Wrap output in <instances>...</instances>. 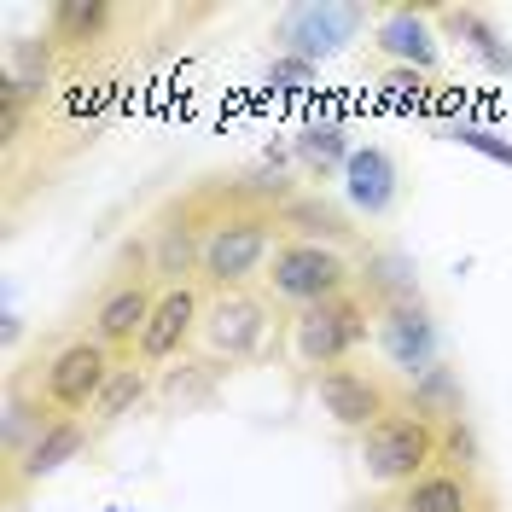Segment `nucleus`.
I'll use <instances>...</instances> for the list:
<instances>
[{
    "instance_id": "f03ea898",
    "label": "nucleus",
    "mask_w": 512,
    "mask_h": 512,
    "mask_svg": "<svg viewBox=\"0 0 512 512\" xmlns=\"http://www.w3.org/2000/svg\"><path fill=\"white\" fill-rule=\"evenodd\" d=\"M355 443H361V478L373 483V489L402 495L408 483L425 478V472L443 460V425L414 414L408 402H396V408H390L373 431H361Z\"/></svg>"
},
{
    "instance_id": "a211bd4d",
    "label": "nucleus",
    "mask_w": 512,
    "mask_h": 512,
    "mask_svg": "<svg viewBox=\"0 0 512 512\" xmlns=\"http://www.w3.org/2000/svg\"><path fill=\"white\" fill-rule=\"evenodd\" d=\"M280 216V233L286 239H309V245H350L355 239V222L332 204V198H320V192H291L286 204L274 210Z\"/></svg>"
},
{
    "instance_id": "20e7f679",
    "label": "nucleus",
    "mask_w": 512,
    "mask_h": 512,
    "mask_svg": "<svg viewBox=\"0 0 512 512\" xmlns=\"http://www.w3.org/2000/svg\"><path fill=\"white\" fill-rule=\"evenodd\" d=\"M361 286L350 251L338 245H309V239H280V251L268 256V274H262V291L274 303H291L309 309V303H326V297H344V291Z\"/></svg>"
},
{
    "instance_id": "4468645a",
    "label": "nucleus",
    "mask_w": 512,
    "mask_h": 512,
    "mask_svg": "<svg viewBox=\"0 0 512 512\" xmlns=\"http://www.w3.org/2000/svg\"><path fill=\"white\" fill-rule=\"evenodd\" d=\"M344 198H350L355 216L384 222L402 204V169H396V158L384 146H355L350 163H344Z\"/></svg>"
},
{
    "instance_id": "1a4fd4ad",
    "label": "nucleus",
    "mask_w": 512,
    "mask_h": 512,
    "mask_svg": "<svg viewBox=\"0 0 512 512\" xmlns=\"http://www.w3.org/2000/svg\"><path fill=\"white\" fill-rule=\"evenodd\" d=\"M315 402L338 431H355V437H361V431H373L402 396H396L379 373H367V367L350 361V367H326V373H315Z\"/></svg>"
},
{
    "instance_id": "ddd939ff",
    "label": "nucleus",
    "mask_w": 512,
    "mask_h": 512,
    "mask_svg": "<svg viewBox=\"0 0 512 512\" xmlns=\"http://www.w3.org/2000/svg\"><path fill=\"white\" fill-rule=\"evenodd\" d=\"M396 512H495V495L489 483L478 478V466L466 460H437L425 478H414L396 501Z\"/></svg>"
},
{
    "instance_id": "f8f14e48",
    "label": "nucleus",
    "mask_w": 512,
    "mask_h": 512,
    "mask_svg": "<svg viewBox=\"0 0 512 512\" xmlns=\"http://www.w3.org/2000/svg\"><path fill=\"white\" fill-rule=\"evenodd\" d=\"M373 53L402 70H425V76H443V30H437V12L431 6H384L379 24H373Z\"/></svg>"
},
{
    "instance_id": "2eb2a0df",
    "label": "nucleus",
    "mask_w": 512,
    "mask_h": 512,
    "mask_svg": "<svg viewBox=\"0 0 512 512\" xmlns=\"http://www.w3.org/2000/svg\"><path fill=\"white\" fill-rule=\"evenodd\" d=\"M88 437H94V425H88V419L59 414L53 425H47V431H41V437H35L30 454H24V460H18V466L6 472V495L18 501V495H24L30 483H47L53 472H64V466H70V460H76V454L88 448Z\"/></svg>"
},
{
    "instance_id": "6ab92c4d",
    "label": "nucleus",
    "mask_w": 512,
    "mask_h": 512,
    "mask_svg": "<svg viewBox=\"0 0 512 512\" xmlns=\"http://www.w3.org/2000/svg\"><path fill=\"white\" fill-rule=\"evenodd\" d=\"M111 24H117L111 0H59L47 12V41L59 53H88L99 41H111Z\"/></svg>"
},
{
    "instance_id": "aec40b11",
    "label": "nucleus",
    "mask_w": 512,
    "mask_h": 512,
    "mask_svg": "<svg viewBox=\"0 0 512 512\" xmlns=\"http://www.w3.org/2000/svg\"><path fill=\"white\" fill-rule=\"evenodd\" d=\"M291 146H297V163H303L309 175H320V181H326V175H344V163H350V152H355L338 117H309V123L297 128Z\"/></svg>"
},
{
    "instance_id": "39448f33",
    "label": "nucleus",
    "mask_w": 512,
    "mask_h": 512,
    "mask_svg": "<svg viewBox=\"0 0 512 512\" xmlns=\"http://www.w3.org/2000/svg\"><path fill=\"white\" fill-rule=\"evenodd\" d=\"M367 24H379V12L367 0H297L274 18V53L320 64L332 53H344Z\"/></svg>"
},
{
    "instance_id": "423d86ee",
    "label": "nucleus",
    "mask_w": 512,
    "mask_h": 512,
    "mask_svg": "<svg viewBox=\"0 0 512 512\" xmlns=\"http://www.w3.org/2000/svg\"><path fill=\"white\" fill-rule=\"evenodd\" d=\"M268 332H274V297L268 291H251V286L210 291L204 326H198V350L216 367H239V361H256L268 350Z\"/></svg>"
},
{
    "instance_id": "6e6552de",
    "label": "nucleus",
    "mask_w": 512,
    "mask_h": 512,
    "mask_svg": "<svg viewBox=\"0 0 512 512\" xmlns=\"http://www.w3.org/2000/svg\"><path fill=\"white\" fill-rule=\"evenodd\" d=\"M111 373H117V355L105 350L94 332H82V338H70L64 350H53V361L41 367V396H47L53 414L88 419L94 402H99V390L111 384Z\"/></svg>"
},
{
    "instance_id": "0eeeda50",
    "label": "nucleus",
    "mask_w": 512,
    "mask_h": 512,
    "mask_svg": "<svg viewBox=\"0 0 512 512\" xmlns=\"http://www.w3.org/2000/svg\"><path fill=\"white\" fill-rule=\"evenodd\" d=\"M373 350L408 384H419L431 367H443V326L425 309V297H396V303L373 309Z\"/></svg>"
},
{
    "instance_id": "9d476101",
    "label": "nucleus",
    "mask_w": 512,
    "mask_h": 512,
    "mask_svg": "<svg viewBox=\"0 0 512 512\" xmlns=\"http://www.w3.org/2000/svg\"><path fill=\"white\" fill-rule=\"evenodd\" d=\"M158 280L152 274H123V280H111V286L99 291L94 303V338L105 350L117 355V361H134V344H140V332H146V320L158 309Z\"/></svg>"
},
{
    "instance_id": "dca6fc26",
    "label": "nucleus",
    "mask_w": 512,
    "mask_h": 512,
    "mask_svg": "<svg viewBox=\"0 0 512 512\" xmlns=\"http://www.w3.org/2000/svg\"><path fill=\"white\" fill-rule=\"evenodd\" d=\"M210 222H216V216H198L192 204H181V216H169V222L158 227V239H152V280H158L163 291L169 286H192Z\"/></svg>"
},
{
    "instance_id": "393cba45",
    "label": "nucleus",
    "mask_w": 512,
    "mask_h": 512,
    "mask_svg": "<svg viewBox=\"0 0 512 512\" xmlns=\"http://www.w3.org/2000/svg\"><path fill=\"white\" fill-rule=\"evenodd\" d=\"M454 146H472L478 158H489V163H501V169H512V140H501L495 128H483L478 117H466V123H454V128H443Z\"/></svg>"
},
{
    "instance_id": "a878e982",
    "label": "nucleus",
    "mask_w": 512,
    "mask_h": 512,
    "mask_svg": "<svg viewBox=\"0 0 512 512\" xmlns=\"http://www.w3.org/2000/svg\"><path fill=\"white\" fill-rule=\"evenodd\" d=\"M315 70H320V64H303V59L274 53V64H268V82H274L280 94H309V88H315Z\"/></svg>"
},
{
    "instance_id": "7ed1b4c3",
    "label": "nucleus",
    "mask_w": 512,
    "mask_h": 512,
    "mask_svg": "<svg viewBox=\"0 0 512 512\" xmlns=\"http://www.w3.org/2000/svg\"><path fill=\"white\" fill-rule=\"evenodd\" d=\"M367 338H373V303L361 291H344V297H326V303L297 309L286 344L303 373H326V367H350Z\"/></svg>"
},
{
    "instance_id": "9b49d317",
    "label": "nucleus",
    "mask_w": 512,
    "mask_h": 512,
    "mask_svg": "<svg viewBox=\"0 0 512 512\" xmlns=\"http://www.w3.org/2000/svg\"><path fill=\"white\" fill-rule=\"evenodd\" d=\"M204 286L192 280V286H169L158 291V309L146 320V332H140V344H134V361L140 367H163V361H181V355L198 344V326H204Z\"/></svg>"
},
{
    "instance_id": "412c9836",
    "label": "nucleus",
    "mask_w": 512,
    "mask_h": 512,
    "mask_svg": "<svg viewBox=\"0 0 512 512\" xmlns=\"http://www.w3.org/2000/svg\"><path fill=\"white\" fill-rule=\"evenodd\" d=\"M53 408H47V396H30L24 384H12V396H6V437H0V448H6V472L24 460L35 448V437L53 425Z\"/></svg>"
},
{
    "instance_id": "b1692460",
    "label": "nucleus",
    "mask_w": 512,
    "mask_h": 512,
    "mask_svg": "<svg viewBox=\"0 0 512 512\" xmlns=\"http://www.w3.org/2000/svg\"><path fill=\"white\" fill-rule=\"evenodd\" d=\"M47 76H53V41H41V35H18L0 82H6V88H18L24 99H41V94H47Z\"/></svg>"
},
{
    "instance_id": "4be33fe9",
    "label": "nucleus",
    "mask_w": 512,
    "mask_h": 512,
    "mask_svg": "<svg viewBox=\"0 0 512 512\" xmlns=\"http://www.w3.org/2000/svg\"><path fill=\"white\" fill-rule=\"evenodd\" d=\"M152 396V367H140V361H117V373H111V384L99 390V402H94V431H111V425H123L140 402Z\"/></svg>"
},
{
    "instance_id": "f257e3e1",
    "label": "nucleus",
    "mask_w": 512,
    "mask_h": 512,
    "mask_svg": "<svg viewBox=\"0 0 512 512\" xmlns=\"http://www.w3.org/2000/svg\"><path fill=\"white\" fill-rule=\"evenodd\" d=\"M280 216L251 204L233 187L227 210H216V222L204 233V256H198V286L210 291H245L251 280L268 274V256L280 251Z\"/></svg>"
},
{
    "instance_id": "5701e85b",
    "label": "nucleus",
    "mask_w": 512,
    "mask_h": 512,
    "mask_svg": "<svg viewBox=\"0 0 512 512\" xmlns=\"http://www.w3.org/2000/svg\"><path fill=\"white\" fill-rule=\"evenodd\" d=\"M443 94V76H425V70H402V64H384L379 76V99L390 111H408V117H431V105Z\"/></svg>"
},
{
    "instance_id": "f3484780",
    "label": "nucleus",
    "mask_w": 512,
    "mask_h": 512,
    "mask_svg": "<svg viewBox=\"0 0 512 512\" xmlns=\"http://www.w3.org/2000/svg\"><path fill=\"white\" fill-rule=\"evenodd\" d=\"M431 12H437V30L454 35L489 76H512V47H507V35L495 30L489 12H478V6H431Z\"/></svg>"
}]
</instances>
